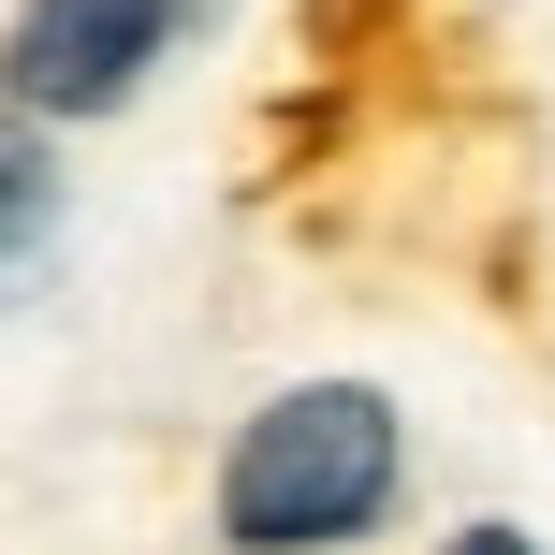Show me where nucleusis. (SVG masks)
<instances>
[{"label": "nucleus", "instance_id": "nucleus-1", "mask_svg": "<svg viewBox=\"0 0 555 555\" xmlns=\"http://www.w3.org/2000/svg\"><path fill=\"white\" fill-rule=\"evenodd\" d=\"M395 512V410L365 380H293L220 453V541L234 555H336Z\"/></svg>", "mask_w": 555, "mask_h": 555}, {"label": "nucleus", "instance_id": "nucleus-2", "mask_svg": "<svg viewBox=\"0 0 555 555\" xmlns=\"http://www.w3.org/2000/svg\"><path fill=\"white\" fill-rule=\"evenodd\" d=\"M162 29H176V0H29L15 44H0V74H15L29 117H103L117 88L162 59Z\"/></svg>", "mask_w": 555, "mask_h": 555}, {"label": "nucleus", "instance_id": "nucleus-3", "mask_svg": "<svg viewBox=\"0 0 555 555\" xmlns=\"http://www.w3.org/2000/svg\"><path fill=\"white\" fill-rule=\"evenodd\" d=\"M29 220H44V146H29V132H0V249H15Z\"/></svg>", "mask_w": 555, "mask_h": 555}, {"label": "nucleus", "instance_id": "nucleus-4", "mask_svg": "<svg viewBox=\"0 0 555 555\" xmlns=\"http://www.w3.org/2000/svg\"><path fill=\"white\" fill-rule=\"evenodd\" d=\"M439 555H541V541H527V527H453Z\"/></svg>", "mask_w": 555, "mask_h": 555}]
</instances>
